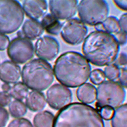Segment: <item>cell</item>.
<instances>
[{"mask_svg":"<svg viewBox=\"0 0 127 127\" xmlns=\"http://www.w3.org/2000/svg\"><path fill=\"white\" fill-rule=\"evenodd\" d=\"M104 30L109 34H115L120 30L119 20L115 17L109 16L102 23Z\"/></svg>","mask_w":127,"mask_h":127,"instance_id":"603a6c76","label":"cell"},{"mask_svg":"<svg viewBox=\"0 0 127 127\" xmlns=\"http://www.w3.org/2000/svg\"><path fill=\"white\" fill-rule=\"evenodd\" d=\"M9 113L3 107L0 106V127H5L9 121Z\"/></svg>","mask_w":127,"mask_h":127,"instance_id":"f1b7e54d","label":"cell"},{"mask_svg":"<svg viewBox=\"0 0 127 127\" xmlns=\"http://www.w3.org/2000/svg\"><path fill=\"white\" fill-rule=\"evenodd\" d=\"M76 96L82 103L92 104L96 100L97 89L93 84L85 83L77 90Z\"/></svg>","mask_w":127,"mask_h":127,"instance_id":"e0dca14e","label":"cell"},{"mask_svg":"<svg viewBox=\"0 0 127 127\" xmlns=\"http://www.w3.org/2000/svg\"><path fill=\"white\" fill-rule=\"evenodd\" d=\"M115 38L117 40L119 45H125L127 43V33L120 30L115 34Z\"/></svg>","mask_w":127,"mask_h":127,"instance_id":"1f68e13d","label":"cell"},{"mask_svg":"<svg viewBox=\"0 0 127 127\" xmlns=\"http://www.w3.org/2000/svg\"><path fill=\"white\" fill-rule=\"evenodd\" d=\"M34 50L33 44L30 40L18 37L10 42L7 54L12 62L23 64L33 58Z\"/></svg>","mask_w":127,"mask_h":127,"instance_id":"ba28073f","label":"cell"},{"mask_svg":"<svg viewBox=\"0 0 127 127\" xmlns=\"http://www.w3.org/2000/svg\"><path fill=\"white\" fill-rule=\"evenodd\" d=\"M114 64L118 67H126L127 65V55L124 53H121L115 60Z\"/></svg>","mask_w":127,"mask_h":127,"instance_id":"f546056e","label":"cell"},{"mask_svg":"<svg viewBox=\"0 0 127 127\" xmlns=\"http://www.w3.org/2000/svg\"><path fill=\"white\" fill-rule=\"evenodd\" d=\"M22 78L28 89L41 92L51 86L54 80V73L49 63L43 60L35 59L23 67Z\"/></svg>","mask_w":127,"mask_h":127,"instance_id":"277c9868","label":"cell"},{"mask_svg":"<svg viewBox=\"0 0 127 127\" xmlns=\"http://www.w3.org/2000/svg\"><path fill=\"white\" fill-rule=\"evenodd\" d=\"M80 20L86 25L95 26L102 24L107 18L109 7L105 1L82 0L78 6Z\"/></svg>","mask_w":127,"mask_h":127,"instance_id":"8992f818","label":"cell"},{"mask_svg":"<svg viewBox=\"0 0 127 127\" xmlns=\"http://www.w3.org/2000/svg\"><path fill=\"white\" fill-rule=\"evenodd\" d=\"M44 29L41 23L37 20L27 19L24 24L22 32L24 37L31 40H35L43 33Z\"/></svg>","mask_w":127,"mask_h":127,"instance_id":"9a60e30c","label":"cell"},{"mask_svg":"<svg viewBox=\"0 0 127 127\" xmlns=\"http://www.w3.org/2000/svg\"><path fill=\"white\" fill-rule=\"evenodd\" d=\"M40 23L44 30L52 35H58L61 32L63 26L58 19L49 13L43 17Z\"/></svg>","mask_w":127,"mask_h":127,"instance_id":"ac0fdd59","label":"cell"},{"mask_svg":"<svg viewBox=\"0 0 127 127\" xmlns=\"http://www.w3.org/2000/svg\"><path fill=\"white\" fill-rule=\"evenodd\" d=\"M12 97L8 92H0V106L5 107L11 102Z\"/></svg>","mask_w":127,"mask_h":127,"instance_id":"83f0119b","label":"cell"},{"mask_svg":"<svg viewBox=\"0 0 127 127\" xmlns=\"http://www.w3.org/2000/svg\"><path fill=\"white\" fill-rule=\"evenodd\" d=\"M60 44L55 38L49 36L40 38L36 42L35 52L40 59L52 61L58 56Z\"/></svg>","mask_w":127,"mask_h":127,"instance_id":"8fae6325","label":"cell"},{"mask_svg":"<svg viewBox=\"0 0 127 127\" xmlns=\"http://www.w3.org/2000/svg\"><path fill=\"white\" fill-rule=\"evenodd\" d=\"M53 127H105L99 111L82 103H70L57 114Z\"/></svg>","mask_w":127,"mask_h":127,"instance_id":"3957f363","label":"cell"},{"mask_svg":"<svg viewBox=\"0 0 127 127\" xmlns=\"http://www.w3.org/2000/svg\"><path fill=\"white\" fill-rule=\"evenodd\" d=\"M104 73L106 77L110 81H114L119 78L120 74V69L114 64H110L104 69Z\"/></svg>","mask_w":127,"mask_h":127,"instance_id":"cb8c5ba5","label":"cell"},{"mask_svg":"<svg viewBox=\"0 0 127 127\" xmlns=\"http://www.w3.org/2000/svg\"><path fill=\"white\" fill-rule=\"evenodd\" d=\"M21 75L20 67L12 61H6L0 65V80L4 83H16Z\"/></svg>","mask_w":127,"mask_h":127,"instance_id":"4fadbf2b","label":"cell"},{"mask_svg":"<svg viewBox=\"0 0 127 127\" xmlns=\"http://www.w3.org/2000/svg\"><path fill=\"white\" fill-rule=\"evenodd\" d=\"M126 98V92L121 84L114 81H104L97 90V103L101 108L108 106L113 109L122 105Z\"/></svg>","mask_w":127,"mask_h":127,"instance_id":"52a82bcc","label":"cell"},{"mask_svg":"<svg viewBox=\"0 0 127 127\" xmlns=\"http://www.w3.org/2000/svg\"><path fill=\"white\" fill-rule=\"evenodd\" d=\"M53 71L57 80L62 85L75 88L88 80L91 66L88 61L80 53L68 51L57 59Z\"/></svg>","mask_w":127,"mask_h":127,"instance_id":"6da1fadb","label":"cell"},{"mask_svg":"<svg viewBox=\"0 0 127 127\" xmlns=\"http://www.w3.org/2000/svg\"><path fill=\"white\" fill-rule=\"evenodd\" d=\"M95 28L97 31H104L102 24H98L95 26Z\"/></svg>","mask_w":127,"mask_h":127,"instance_id":"8d00e7d4","label":"cell"},{"mask_svg":"<svg viewBox=\"0 0 127 127\" xmlns=\"http://www.w3.org/2000/svg\"><path fill=\"white\" fill-rule=\"evenodd\" d=\"M47 102L49 106L60 110L70 104L72 101V93L70 89L61 84L50 87L46 92Z\"/></svg>","mask_w":127,"mask_h":127,"instance_id":"30bf717a","label":"cell"},{"mask_svg":"<svg viewBox=\"0 0 127 127\" xmlns=\"http://www.w3.org/2000/svg\"><path fill=\"white\" fill-rule=\"evenodd\" d=\"M10 44L9 37L5 35L0 34V51H4L7 49Z\"/></svg>","mask_w":127,"mask_h":127,"instance_id":"d6a6232c","label":"cell"},{"mask_svg":"<svg viewBox=\"0 0 127 127\" xmlns=\"http://www.w3.org/2000/svg\"><path fill=\"white\" fill-rule=\"evenodd\" d=\"M114 112V110L113 108L108 106H105L101 108L99 113L102 119L106 121H109L111 119Z\"/></svg>","mask_w":127,"mask_h":127,"instance_id":"4316f807","label":"cell"},{"mask_svg":"<svg viewBox=\"0 0 127 127\" xmlns=\"http://www.w3.org/2000/svg\"><path fill=\"white\" fill-rule=\"evenodd\" d=\"M11 97L19 101H22L27 97L29 94V89L22 82L15 83L9 92Z\"/></svg>","mask_w":127,"mask_h":127,"instance_id":"7402d4cb","label":"cell"},{"mask_svg":"<svg viewBox=\"0 0 127 127\" xmlns=\"http://www.w3.org/2000/svg\"><path fill=\"white\" fill-rule=\"evenodd\" d=\"M24 20L23 7L17 1L0 0V34L16 32Z\"/></svg>","mask_w":127,"mask_h":127,"instance_id":"5b68a950","label":"cell"},{"mask_svg":"<svg viewBox=\"0 0 127 127\" xmlns=\"http://www.w3.org/2000/svg\"><path fill=\"white\" fill-rule=\"evenodd\" d=\"M7 127H34L31 122L27 119L17 118L12 120Z\"/></svg>","mask_w":127,"mask_h":127,"instance_id":"484cf974","label":"cell"},{"mask_svg":"<svg viewBox=\"0 0 127 127\" xmlns=\"http://www.w3.org/2000/svg\"><path fill=\"white\" fill-rule=\"evenodd\" d=\"M88 32L87 27L81 20L76 18H72L63 24L61 35L67 43L77 45L85 39Z\"/></svg>","mask_w":127,"mask_h":127,"instance_id":"9c48e42d","label":"cell"},{"mask_svg":"<svg viewBox=\"0 0 127 127\" xmlns=\"http://www.w3.org/2000/svg\"><path fill=\"white\" fill-rule=\"evenodd\" d=\"M119 83L123 88H127V68H121L120 74L119 77Z\"/></svg>","mask_w":127,"mask_h":127,"instance_id":"4dcf8cb0","label":"cell"},{"mask_svg":"<svg viewBox=\"0 0 127 127\" xmlns=\"http://www.w3.org/2000/svg\"><path fill=\"white\" fill-rule=\"evenodd\" d=\"M127 105L125 104L114 110L111 118L112 127H127Z\"/></svg>","mask_w":127,"mask_h":127,"instance_id":"ffe728a7","label":"cell"},{"mask_svg":"<svg viewBox=\"0 0 127 127\" xmlns=\"http://www.w3.org/2000/svg\"><path fill=\"white\" fill-rule=\"evenodd\" d=\"M78 1H56L51 0L49 8L51 14L58 20H69L77 12Z\"/></svg>","mask_w":127,"mask_h":127,"instance_id":"7c38bea8","label":"cell"},{"mask_svg":"<svg viewBox=\"0 0 127 127\" xmlns=\"http://www.w3.org/2000/svg\"><path fill=\"white\" fill-rule=\"evenodd\" d=\"M27 107L32 111L38 112L43 110L46 105L44 94L39 91H33L29 93L26 98Z\"/></svg>","mask_w":127,"mask_h":127,"instance_id":"2e32d148","label":"cell"},{"mask_svg":"<svg viewBox=\"0 0 127 127\" xmlns=\"http://www.w3.org/2000/svg\"><path fill=\"white\" fill-rule=\"evenodd\" d=\"M11 87L10 86V84L7 83H4L2 84V89L3 92H9L11 90Z\"/></svg>","mask_w":127,"mask_h":127,"instance_id":"d590c367","label":"cell"},{"mask_svg":"<svg viewBox=\"0 0 127 127\" xmlns=\"http://www.w3.org/2000/svg\"><path fill=\"white\" fill-rule=\"evenodd\" d=\"M47 3L44 0H26L23 4L24 12L28 17L33 20L43 17L47 11Z\"/></svg>","mask_w":127,"mask_h":127,"instance_id":"5bb4252c","label":"cell"},{"mask_svg":"<svg viewBox=\"0 0 127 127\" xmlns=\"http://www.w3.org/2000/svg\"><path fill=\"white\" fill-rule=\"evenodd\" d=\"M120 30L127 33V13L124 14L119 20Z\"/></svg>","mask_w":127,"mask_h":127,"instance_id":"836d02e7","label":"cell"},{"mask_svg":"<svg viewBox=\"0 0 127 127\" xmlns=\"http://www.w3.org/2000/svg\"><path fill=\"white\" fill-rule=\"evenodd\" d=\"M9 111L12 117L20 118L26 114L27 107L22 101L15 100L9 104Z\"/></svg>","mask_w":127,"mask_h":127,"instance_id":"44dd1931","label":"cell"},{"mask_svg":"<svg viewBox=\"0 0 127 127\" xmlns=\"http://www.w3.org/2000/svg\"><path fill=\"white\" fill-rule=\"evenodd\" d=\"M55 116L50 111H43L37 113L34 118L35 127H53Z\"/></svg>","mask_w":127,"mask_h":127,"instance_id":"d6986e66","label":"cell"},{"mask_svg":"<svg viewBox=\"0 0 127 127\" xmlns=\"http://www.w3.org/2000/svg\"><path fill=\"white\" fill-rule=\"evenodd\" d=\"M89 78L90 81L95 85H100L106 79L104 72L99 69L93 70L91 72Z\"/></svg>","mask_w":127,"mask_h":127,"instance_id":"d4e9b609","label":"cell"},{"mask_svg":"<svg viewBox=\"0 0 127 127\" xmlns=\"http://www.w3.org/2000/svg\"><path fill=\"white\" fill-rule=\"evenodd\" d=\"M114 3L121 9L127 10V1H114Z\"/></svg>","mask_w":127,"mask_h":127,"instance_id":"e575fe53","label":"cell"},{"mask_svg":"<svg viewBox=\"0 0 127 127\" xmlns=\"http://www.w3.org/2000/svg\"><path fill=\"white\" fill-rule=\"evenodd\" d=\"M85 58L93 65L102 67L113 63L119 56L120 45L114 35L105 31H94L82 47Z\"/></svg>","mask_w":127,"mask_h":127,"instance_id":"7a4b0ae2","label":"cell"}]
</instances>
